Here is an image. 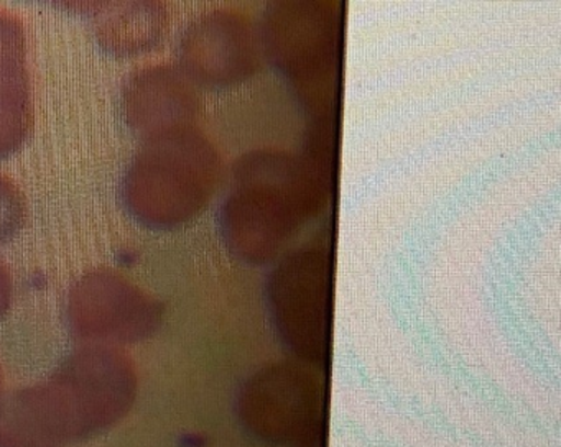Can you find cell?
<instances>
[{
  "label": "cell",
  "mask_w": 561,
  "mask_h": 447,
  "mask_svg": "<svg viewBox=\"0 0 561 447\" xmlns=\"http://www.w3.org/2000/svg\"><path fill=\"white\" fill-rule=\"evenodd\" d=\"M333 193V176L301 151L252 148L232 164L218 210L226 249L248 265H265L310 220Z\"/></svg>",
  "instance_id": "6da1fadb"
},
{
  "label": "cell",
  "mask_w": 561,
  "mask_h": 447,
  "mask_svg": "<svg viewBox=\"0 0 561 447\" xmlns=\"http://www.w3.org/2000/svg\"><path fill=\"white\" fill-rule=\"evenodd\" d=\"M124 416L113 378L70 354L48 380L0 400V447H67Z\"/></svg>",
  "instance_id": "7a4b0ae2"
},
{
  "label": "cell",
  "mask_w": 561,
  "mask_h": 447,
  "mask_svg": "<svg viewBox=\"0 0 561 447\" xmlns=\"http://www.w3.org/2000/svg\"><path fill=\"white\" fill-rule=\"evenodd\" d=\"M222 177V157L196 124L144 137L124 173L123 200L147 226L172 229L198 216Z\"/></svg>",
  "instance_id": "3957f363"
},
{
  "label": "cell",
  "mask_w": 561,
  "mask_h": 447,
  "mask_svg": "<svg viewBox=\"0 0 561 447\" xmlns=\"http://www.w3.org/2000/svg\"><path fill=\"white\" fill-rule=\"evenodd\" d=\"M336 0H272L259 22L265 61L311 118L336 115L343 10Z\"/></svg>",
  "instance_id": "277c9868"
},
{
  "label": "cell",
  "mask_w": 561,
  "mask_h": 447,
  "mask_svg": "<svg viewBox=\"0 0 561 447\" xmlns=\"http://www.w3.org/2000/svg\"><path fill=\"white\" fill-rule=\"evenodd\" d=\"M333 250L310 240L272 262L264 299L278 341L305 364L323 367L331 357Z\"/></svg>",
  "instance_id": "5b68a950"
},
{
  "label": "cell",
  "mask_w": 561,
  "mask_h": 447,
  "mask_svg": "<svg viewBox=\"0 0 561 447\" xmlns=\"http://www.w3.org/2000/svg\"><path fill=\"white\" fill-rule=\"evenodd\" d=\"M163 305L113 268H94L71 286L68 322L90 344H133L159 331Z\"/></svg>",
  "instance_id": "8992f818"
},
{
  "label": "cell",
  "mask_w": 561,
  "mask_h": 447,
  "mask_svg": "<svg viewBox=\"0 0 561 447\" xmlns=\"http://www.w3.org/2000/svg\"><path fill=\"white\" fill-rule=\"evenodd\" d=\"M179 65L198 85L229 88L251 79L265 61L259 22L234 5L193 16L180 33Z\"/></svg>",
  "instance_id": "52a82bcc"
},
{
  "label": "cell",
  "mask_w": 561,
  "mask_h": 447,
  "mask_svg": "<svg viewBox=\"0 0 561 447\" xmlns=\"http://www.w3.org/2000/svg\"><path fill=\"white\" fill-rule=\"evenodd\" d=\"M320 401V380L304 362H271L242 383L239 413L252 436L290 443L310 429Z\"/></svg>",
  "instance_id": "ba28073f"
},
{
  "label": "cell",
  "mask_w": 561,
  "mask_h": 447,
  "mask_svg": "<svg viewBox=\"0 0 561 447\" xmlns=\"http://www.w3.org/2000/svg\"><path fill=\"white\" fill-rule=\"evenodd\" d=\"M124 118L147 137L176 125L196 124L203 101L198 84L179 62H147L134 69L121 88Z\"/></svg>",
  "instance_id": "9c48e42d"
},
{
  "label": "cell",
  "mask_w": 561,
  "mask_h": 447,
  "mask_svg": "<svg viewBox=\"0 0 561 447\" xmlns=\"http://www.w3.org/2000/svg\"><path fill=\"white\" fill-rule=\"evenodd\" d=\"M24 20L0 7V157L18 150L35 124Z\"/></svg>",
  "instance_id": "30bf717a"
},
{
  "label": "cell",
  "mask_w": 561,
  "mask_h": 447,
  "mask_svg": "<svg viewBox=\"0 0 561 447\" xmlns=\"http://www.w3.org/2000/svg\"><path fill=\"white\" fill-rule=\"evenodd\" d=\"M90 19L98 42L116 55H137L159 45L172 22V10L163 0H103L68 2Z\"/></svg>",
  "instance_id": "8fae6325"
},
{
  "label": "cell",
  "mask_w": 561,
  "mask_h": 447,
  "mask_svg": "<svg viewBox=\"0 0 561 447\" xmlns=\"http://www.w3.org/2000/svg\"><path fill=\"white\" fill-rule=\"evenodd\" d=\"M27 197L8 174L0 173V242L14 237L27 222Z\"/></svg>",
  "instance_id": "7c38bea8"
},
{
  "label": "cell",
  "mask_w": 561,
  "mask_h": 447,
  "mask_svg": "<svg viewBox=\"0 0 561 447\" xmlns=\"http://www.w3.org/2000/svg\"><path fill=\"white\" fill-rule=\"evenodd\" d=\"M14 296V282H12L11 270L0 256V318L9 311Z\"/></svg>",
  "instance_id": "4fadbf2b"
},
{
  "label": "cell",
  "mask_w": 561,
  "mask_h": 447,
  "mask_svg": "<svg viewBox=\"0 0 561 447\" xmlns=\"http://www.w3.org/2000/svg\"><path fill=\"white\" fill-rule=\"evenodd\" d=\"M2 380H4V375H2V368H0V390H2Z\"/></svg>",
  "instance_id": "5bb4252c"
}]
</instances>
